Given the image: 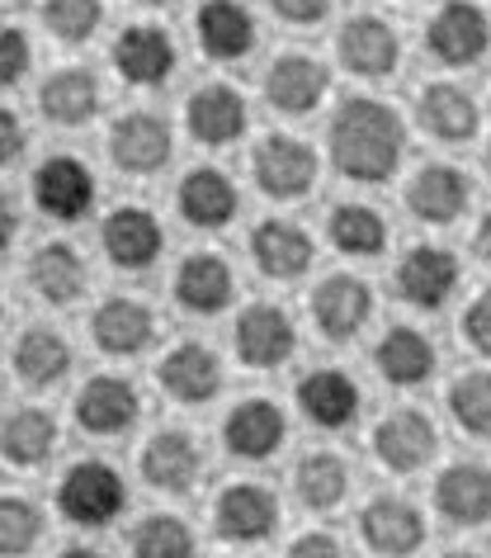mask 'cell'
<instances>
[{
    "label": "cell",
    "instance_id": "1",
    "mask_svg": "<svg viewBox=\"0 0 491 558\" xmlns=\"http://www.w3.org/2000/svg\"><path fill=\"white\" fill-rule=\"evenodd\" d=\"M331 166L355 185H383L406 161V119L388 100L349 95L327 129Z\"/></svg>",
    "mask_w": 491,
    "mask_h": 558
},
{
    "label": "cell",
    "instance_id": "2",
    "mask_svg": "<svg viewBox=\"0 0 491 558\" xmlns=\"http://www.w3.org/2000/svg\"><path fill=\"white\" fill-rule=\"evenodd\" d=\"M128 507V487H123V473L105 459H81L62 473L58 483V511L81 530H100L114 515Z\"/></svg>",
    "mask_w": 491,
    "mask_h": 558
},
{
    "label": "cell",
    "instance_id": "3",
    "mask_svg": "<svg viewBox=\"0 0 491 558\" xmlns=\"http://www.w3.org/2000/svg\"><path fill=\"white\" fill-rule=\"evenodd\" d=\"M491 48V15L477 0H444L426 20V52L440 66H472Z\"/></svg>",
    "mask_w": 491,
    "mask_h": 558
},
{
    "label": "cell",
    "instance_id": "4",
    "mask_svg": "<svg viewBox=\"0 0 491 558\" xmlns=\"http://www.w3.org/2000/svg\"><path fill=\"white\" fill-rule=\"evenodd\" d=\"M250 175H256L260 194H270L279 204L303 199V194H312V185H317V151L307 147L303 137L270 133L250 151Z\"/></svg>",
    "mask_w": 491,
    "mask_h": 558
},
{
    "label": "cell",
    "instance_id": "5",
    "mask_svg": "<svg viewBox=\"0 0 491 558\" xmlns=\"http://www.w3.org/2000/svg\"><path fill=\"white\" fill-rule=\"evenodd\" d=\"M232 345L246 369H279L298 351V327H293V317L279 303H246L236 313Z\"/></svg>",
    "mask_w": 491,
    "mask_h": 558
},
{
    "label": "cell",
    "instance_id": "6",
    "mask_svg": "<svg viewBox=\"0 0 491 558\" xmlns=\"http://www.w3.org/2000/svg\"><path fill=\"white\" fill-rule=\"evenodd\" d=\"M34 204L58 222H81L100 204V180H95V171L81 157L58 151V157H48L34 171Z\"/></svg>",
    "mask_w": 491,
    "mask_h": 558
},
{
    "label": "cell",
    "instance_id": "7",
    "mask_svg": "<svg viewBox=\"0 0 491 558\" xmlns=\"http://www.w3.org/2000/svg\"><path fill=\"white\" fill-rule=\"evenodd\" d=\"M171 157H175V133L161 114L133 109V114L114 119V129H109V161L123 175H157L161 166H171Z\"/></svg>",
    "mask_w": 491,
    "mask_h": 558
},
{
    "label": "cell",
    "instance_id": "8",
    "mask_svg": "<svg viewBox=\"0 0 491 558\" xmlns=\"http://www.w3.org/2000/svg\"><path fill=\"white\" fill-rule=\"evenodd\" d=\"M458 256L449 246H412L406 256L397 260V270H392V284H397V299L412 303L420 313H440L449 299H454L458 289Z\"/></svg>",
    "mask_w": 491,
    "mask_h": 558
},
{
    "label": "cell",
    "instance_id": "9",
    "mask_svg": "<svg viewBox=\"0 0 491 558\" xmlns=\"http://www.w3.org/2000/svg\"><path fill=\"white\" fill-rule=\"evenodd\" d=\"M327 95H331V66L312 58V52H279L270 72H265V100L289 119L317 114Z\"/></svg>",
    "mask_w": 491,
    "mask_h": 558
},
{
    "label": "cell",
    "instance_id": "10",
    "mask_svg": "<svg viewBox=\"0 0 491 558\" xmlns=\"http://www.w3.org/2000/svg\"><path fill=\"white\" fill-rule=\"evenodd\" d=\"M335 58L359 81H388L402 66V34L383 15H355L341 24Z\"/></svg>",
    "mask_w": 491,
    "mask_h": 558
},
{
    "label": "cell",
    "instance_id": "11",
    "mask_svg": "<svg viewBox=\"0 0 491 558\" xmlns=\"http://www.w3.org/2000/svg\"><path fill=\"white\" fill-rule=\"evenodd\" d=\"M100 246H105L109 265H119V270H128V275H143V270H151V265L161 260L165 232H161V222H157L151 208L123 204V208H114V214L105 218Z\"/></svg>",
    "mask_w": 491,
    "mask_h": 558
},
{
    "label": "cell",
    "instance_id": "12",
    "mask_svg": "<svg viewBox=\"0 0 491 558\" xmlns=\"http://www.w3.org/2000/svg\"><path fill=\"white\" fill-rule=\"evenodd\" d=\"M180 52L175 38L161 29V24H128L114 38V72L137 90H157L175 76Z\"/></svg>",
    "mask_w": 491,
    "mask_h": 558
},
{
    "label": "cell",
    "instance_id": "13",
    "mask_svg": "<svg viewBox=\"0 0 491 558\" xmlns=\"http://www.w3.org/2000/svg\"><path fill=\"white\" fill-rule=\"evenodd\" d=\"M185 129H189L194 143H204V147H232L236 137H246V129H250L246 95L236 86H228V81H208V86H199L189 95Z\"/></svg>",
    "mask_w": 491,
    "mask_h": 558
},
{
    "label": "cell",
    "instance_id": "14",
    "mask_svg": "<svg viewBox=\"0 0 491 558\" xmlns=\"http://www.w3.org/2000/svg\"><path fill=\"white\" fill-rule=\"evenodd\" d=\"M373 317V289L359 275H327L312 289V323L327 341H355Z\"/></svg>",
    "mask_w": 491,
    "mask_h": 558
},
{
    "label": "cell",
    "instance_id": "15",
    "mask_svg": "<svg viewBox=\"0 0 491 558\" xmlns=\"http://www.w3.org/2000/svg\"><path fill=\"white\" fill-rule=\"evenodd\" d=\"M284 440H289V416L270 398H242L222 422V445L246 464L274 459L284 450Z\"/></svg>",
    "mask_w": 491,
    "mask_h": 558
},
{
    "label": "cell",
    "instance_id": "16",
    "mask_svg": "<svg viewBox=\"0 0 491 558\" xmlns=\"http://www.w3.org/2000/svg\"><path fill=\"white\" fill-rule=\"evenodd\" d=\"M468 204H472V180H468V171H458V166H449V161L420 166L412 175V185H406V208H412V218L430 222V228L458 222L468 214Z\"/></svg>",
    "mask_w": 491,
    "mask_h": 558
},
{
    "label": "cell",
    "instance_id": "17",
    "mask_svg": "<svg viewBox=\"0 0 491 558\" xmlns=\"http://www.w3.org/2000/svg\"><path fill=\"white\" fill-rule=\"evenodd\" d=\"M359 535L378 558H412L426 544V515L416 501L383 493L359 511Z\"/></svg>",
    "mask_w": 491,
    "mask_h": 558
},
{
    "label": "cell",
    "instance_id": "18",
    "mask_svg": "<svg viewBox=\"0 0 491 558\" xmlns=\"http://www.w3.org/2000/svg\"><path fill=\"white\" fill-rule=\"evenodd\" d=\"M434 450H440V430L426 412L416 408H402V412H388L383 422L373 426V454L378 464L392 469V473H416L426 469Z\"/></svg>",
    "mask_w": 491,
    "mask_h": 558
},
{
    "label": "cell",
    "instance_id": "19",
    "mask_svg": "<svg viewBox=\"0 0 491 558\" xmlns=\"http://www.w3.org/2000/svg\"><path fill=\"white\" fill-rule=\"evenodd\" d=\"M157 379L175 402L204 408V402H213L222 393V360L213 345H204V341H180L161 355Z\"/></svg>",
    "mask_w": 491,
    "mask_h": 558
},
{
    "label": "cell",
    "instance_id": "20",
    "mask_svg": "<svg viewBox=\"0 0 491 558\" xmlns=\"http://www.w3.org/2000/svg\"><path fill=\"white\" fill-rule=\"evenodd\" d=\"M279 525V497L260 483H232L213 501V530L232 544H260Z\"/></svg>",
    "mask_w": 491,
    "mask_h": 558
},
{
    "label": "cell",
    "instance_id": "21",
    "mask_svg": "<svg viewBox=\"0 0 491 558\" xmlns=\"http://www.w3.org/2000/svg\"><path fill=\"white\" fill-rule=\"evenodd\" d=\"M143 416V398L123 374H95L76 393V422L90 436H123Z\"/></svg>",
    "mask_w": 491,
    "mask_h": 558
},
{
    "label": "cell",
    "instance_id": "22",
    "mask_svg": "<svg viewBox=\"0 0 491 558\" xmlns=\"http://www.w3.org/2000/svg\"><path fill=\"white\" fill-rule=\"evenodd\" d=\"M416 119L434 143H449V147H463L482 133V109H477L472 90L454 86V81H430L416 100Z\"/></svg>",
    "mask_w": 491,
    "mask_h": 558
},
{
    "label": "cell",
    "instance_id": "23",
    "mask_svg": "<svg viewBox=\"0 0 491 558\" xmlns=\"http://www.w3.org/2000/svg\"><path fill=\"white\" fill-rule=\"evenodd\" d=\"M298 412L317 430H349L364 412V393L345 369H312L298 379Z\"/></svg>",
    "mask_w": 491,
    "mask_h": 558
},
{
    "label": "cell",
    "instance_id": "24",
    "mask_svg": "<svg viewBox=\"0 0 491 558\" xmlns=\"http://www.w3.org/2000/svg\"><path fill=\"white\" fill-rule=\"evenodd\" d=\"M175 208H180V218H185L189 228L218 232V228H228V222L236 218L242 194H236L228 171H218V166H194V171L180 180V190H175Z\"/></svg>",
    "mask_w": 491,
    "mask_h": 558
},
{
    "label": "cell",
    "instance_id": "25",
    "mask_svg": "<svg viewBox=\"0 0 491 558\" xmlns=\"http://www.w3.org/2000/svg\"><path fill=\"white\" fill-rule=\"evenodd\" d=\"M194 34H199V48L213 62H242L260 44L256 15L242 0H204L199 15H194Z\"/></svg>",
    "mask_w": 491,
    "mask_h": 558
},
{
    "label": "cell",
    "instance_id": "26",
    "mask_svg": "<svg viewBox=\"0 0 491 558\" xmlns=\"http://www.w3.org/2000/svg\"><path fill=\"white\" fill-rule=\"evenodd\" d=\"M137 469H143V478L157 487V493H189L194 483H199V469H204V454H199V440L189 436V430H157L143 454H137Z\"/></svg>",
    "mask_w": 491,
    "mask_h": 558
},
{
    "label": "cell",
    "instance_id": "27",
    "mask_svg": "<svg viewBox=\"0 0 491 558\" xmlns=\"http://www.w3.org/2000/svg\"><path fill=\"white\" fill-rule=\"evenodd\" d=\"M90 337L105 355H114V360L119 355H143L151 345V337H157V313H151L143 299L114 294L90 313Z\"/></svg>",
    "mask_w": 491,
    "mask_h": 558
},
{
    "label": "cell",
    "instance_id": "28",
    "mask_svg": "<svg viewBox=\"0 0 491 558\" xmlns=\"http://www.w3.org/2000/svg\"><path fill=\"white\" fill-rule=\"evenodd\" d=\"M171 289H175V303L185 313L213 317V313H222L232 303L236 275H232V265L222 260V256H213V251H199V256H185V260L175 265Z\"/></svg>",
    "mask_w": 491,
    "mask_h": 558
},
{
    "label": "cell",
    "instance_id": "29",
    "mask_svg": "<svg viewBox=\"0 0 491 558\" xmlns=\"http://www.w3.org/2000/svg\"><path fill=\"white\" fill-rule=\"evenodd\" d=\"M434 511L449 525H487L491 521V469L487 464H454L434 478Z\"/></svg>",
    "mask_w": 491,
    "mask_h": 558
},
{
    "label": "cell",
    "instance_id": "30",
    "mask_svg": "<svg viewBox=\"0 0 491 558\" xmlns=\"http://www.w3.org/2000/svg\"><path fill=\"white\" fill-rule=\"evenodd\" d=\"M38 105H44V114L52 123H62V129H86L105 109V86L90 66H62V72H52L44 81Z\"/></svg>",
    "mask_w": 491,
    "mask_h": 558
},
{
    "label": "cell",
    "instance_id": "31",
    "mask_svg": "<svg viewBox=\"0 0 491 558\" xmlns=\"http://www.w3.org/2000/svg\"><path fill=\"white\" fill-rule=\"evenodd\" d=\"M312 236L307 228L289 218H265L256 222V232H250V260H256L260 275L270 279H298L307 265H312Z\"/></svg>",
    "mask_w": 491,
    "mask_h": 558
},
{
    "label": "cell",
    "instance_id": "32",
    "mask_svg": "<svg viewBox=\"0 0 491 558\" xmlns=\"http://www.w3.org/2000/svg\"><path fill=\"white\" fill-rule=\"evenodd\" d=\"M373 365L392 388H420L440 365L434 355V341L416 327H388L383 341L373 345Z\"/></svg>",
    "mask_w": 491,
    "mask_h": 558
},
{
    "label": "cell",
    "instance_id": "33",
    "mask_svg": "<svg viewBox=\"0 0 491 558\" xmlns=\"http://www.w3.org/2000/svg\"><path fill=\"white\" fill-rule=\"evenodd\" d=\"M29 284L44 303L66 308V303H76L86 294V260H81V251L72 242H48L29 260Z\"/></svg>",
    "mask_w": 491,
    "mask_h": 558
},
{
    "label": "cell",
    "instance_id": "34",
    "mask_svg": "<svg viewBox=\"0 0 491 558\" xmlns=\"http://www.w3.org/2000/svg\"><path fill=\"white\" fill-rule=\"evenodd\" d=\"M10 365H15V379L29 388H52L72 374V345H66L62 331L52 327H29L10 351Z\"/></svg>",
    "mask_w": 491,
    "mask_h": 558
},
{
    "label": "cell",
    "instance_id": "35",
    "mask_svg": "<svg viewBox=\"0 0 491 558\" xmlns=\"http://www.w3.org/2000/svg\"><path fill=\"white\" fill-rule=\"evenodd\" d=\"M52 450H58V416L48 408H20L5 416L0 426V454L20 469H38L48 464Z\"/></svg>",
    "mask_w": 491,
    "mask_h": 558
},
{
    "label": "cell",
    "instance_id": "36",
    "mask_svg": "<svg viewBox=\"0 0 491 558\" xmlns=\"http://www.w3.org/2000/svg\"><path fill=\"white\" fill-rule=\"evenodd\" d=\"M327 236H331V246L341 251V256H355V260L383 256L388 222L369 204H335L331 214H327Z\"/></svg>",
    "mask_w": 491,
    "mask_h": 558
},
{
    "label": "cell",
    "instance_id": "37",
    "mask_svg": "<svg viewBox=\"0 0 491 558\" xmlns=\"http://www.w3.org/2000/svg\"><path fill=\"white\" fill-rule=\"evenodd\" d=\"M293 493L307 511H331L341 507L345 493H349V464L331 450H317V454H303L298 469H293Z\"/></svg>",
    "mask_w": 491,
    "mask_h": 558
},
{
    "label": "cell",
    "instance_id": "38",
    "mask_svg": "<svg viewBox=\"0 0 491 558\" xmlns=\"http://www.w3.org/2000/svg\"><path fill=\"white\" fill-rule=\"evenodd\" d=\"M128 549H133V558H194L199 539H194V530L180 521V515L157 511V515H147V521L133 525Z\"/></svg>",
    "mask_w": 491,
    "mask_h": 558
},
{
    "label": "cell",
    "instance_id": "39",
    "mask_svg": "<svg viewBox=\"0 0 491 558\" xmlns=\"http://www.w3.org/2000/svg\"><path fill=\"white\" fill-rule=\"evenodd\" d=\"M449 416L468 430V436H491V369L458 374L449 384Z\"/></svg>",
    "mask_w": 491,
    "mask_h": 558
},
{
    "label": "cell",
    "instance_id": "40",
    "mask_svg": "<svg viewBox=\"0 0 491 558\" xmlns=\"http://www.w3.org/2000/svg\"><path fill=\"white\" fill-rule=\"evenodd\" d=\"M100 24H105V0H44V29L66 48L90 44Z\"/></svg>",
    "mask_w": 491,
    "mask_h": 558
},
{
    "label": "cell",
    "instance_id": "41",
    "mask_svg": "<svg viewBox=\"0 0 491 558\" xmlns=\"http://www.w3.org/2000/svg\"><path fill=\"white\" fill-rule=\"evenodd\" d=\"M44 539V511L29 497H0V558H24Z\"/></svg>",
    "mask_w": 491,
    "mask_h": 558
},
{
    "label": "cell",
    "instance_id": "42",
    "mask_svg": "<svg viewBox=\"0 0 491 558\" xmlns=\"http://www.w3.org/2000/svg\"><path fill=\"white\" fill-rule=\"evenodd\" d=\"M34 66V44L15 24H0V90H15Z\"/></svg>",
    "mask_w": 491,
    "mask_h": 558
},
{
    "label": "cell",
    "instance_id": "43",
    "mask_svg": "<svg viewBox=\"0 0 491 558\" xmlns=\"http://www.w3.org/2000/svg\"><path fill=\"white\" fill-rule=\"evenodd\" d=\"M463 337L477 355H491V289H482L468 308H463Z\"/></svg>",
    "mask_w": 491,
    "mask_h": 558
},
{
    "label": "cell",
    "instance_id": "44",
    "mask_svg": "<svg viewBox=\"0 0 491 558\" xmlns=\"http://www.w3.org/2000/svg\"><path fill=\"white\" fill-rule=\"evenodd\" d=\"M24 147H29V129H24V119L15 114V109L0 105V171L15 166L24 157Z\"/></svg>",
    "mask_w": 491,
    "mask_h": 558
},
{
    "label": "cell",
    "instance_id": "45",
    "mask_svg": "<svg viewBox=\"0 0 491 558\" xmlns=\"http://www.w3.org/2000/svg\"><path fill=\"white\" fill-rule=\"evenodd\" d=\"M335 0H270V10L284 24H298V29H312V24H321L331 15Z\"/></svg>",
    "mask_w": 491,
    "mask_h": 558
},
{
    "label": "cell",
    "instance_id": "46",
    "mask_svg": "<svg viewBox=\"0 0 491 558\" xmlns=\"http://www.w3.org/2000/svg\"><path fill=\"white\" fill-rule=\"evenodd\" d=\"M284 558H345V549H341V539L327 535V530H307V535H298L289 544Z\"/></svg>",
    "mask_w": 491,
    "mask_h": 558
},
{
    "label": "cell",
    "instance_id": "47",
    "mask_svg": "<svg viewBox=\"0 0 491 558\" xmlns=\"http://www.w3.org/2000/svg\"><path fill=\"white\" fill-rule=\"evenodd\" d=\"M15 236H20V208H15V199H10L5 190H0V251L15 242Z\"/></svg>",
    "mask_w": 491,
    "mask_h": 558
},
{
    "label": "cell",
    "instance_id": "48",
    "mask_svg": "<svg viewBox=\"0 0 491 558\" xmlns=\"http://www.w3.org/2000/svg\"><path fill=\"white\" fill-rule=\"evenodd\" d=\"M472 251H477V260H487V265H491V214H482V222H477Z\"/></svg>",
    "mask_w": 491,
    "mask_h": 558
},
{
    "label": "cell",
    "instance_id": "49",
    "mask_svg": "<svg viewBox=\"0 0 491 558\" xmlns=\"http://www.w3.org/2000/svg\"><path fill=\"white\" fill-rule=\"evenodd\" d=\"M58 558H105L100 549H90V544H72V549H62Z\"/></svg>",
    "mask_w": 491,
    "mask_h": 558
},
{
    "label": "cell",
    "instance_id": "50",
    "mask_svg": "<svg viewBox=\"0 0 491 558\" xmlns=\"http://www.w3.org/2000/svg\"><path fill=\"white\" fill-rule=\"evenodd\" d=\"M137 5H151V10H165V5H180V0H137Z\"/></svg>",
    "mask_w": 491,
    "mask_h": 558
},
{
    "label": "cell",
    "instance_id": "51",
    "mask_svg": "<svg viewBox=\"0 0 491 558\" xmlns=\"http://www.w3.org/2000/svg\"><path fill=\"white\" fill-rule=\"evenodd\" d=\"M444 558H482V554H472V549H454V554H444Z\"/></svg>",
    "mask_w": 491,
    "mask_h": 558
},
{
    "label": "cell",
    "instance_id": "52",
    "mask_svg": "<svg viewBox=\"0 0 491 558\" xmlns=\"http://www.w3.org/2000/svg\"><path fill=\"white\" fill-rule=\"evenodd\" d=\"M487 171H491V143H487Z\"/></svg>",
    "mask_w": 491,
    "mask_h": 558
},
{
    "label": "cell",
    "instance_id": "53",
    "mask_svg": "<svg viewBox=\"0 0 491 558\" xmlns=\"http://www.w3.org/2000/svg\"><path fill=\"white\" fill-rule=\"evenodd\" d=\"M0 313H5V299H0Z\"/></svg>",
    "mask_w": 491,
    "mask_h": 558
}]
</instances>
